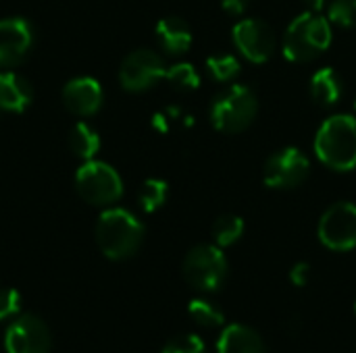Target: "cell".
Here are the masks:
<instances>
[{
	"label": "cell",
	"instance_id": "cell-1",
	"mask_svg": "<svg viewBox=\"0 0 356 353\" xmlns=\"http://www.w3.org/2000/svg\"><path fill=\"white\" fill-rule=\"evenodd\" d=\"M315 154L332 171L356 169V119L350 114L330 117L315 135Z\"/></svg>",
	"mask_w": 356,
	"mask_h": 353
},
{
	"label": "cell",
	"instance_id": "cell-2",
	"mask_svg": "<svg viewBox=\"0 0 356 353\" xmlns=\"http://www.w3.org/2000/svg\"><path fill=\"white\" fill-rule=\"evenodd\" d=\"M144 239L142 223L123 208H108L96 223V243L111 260H125L138 252Z\"/></svg>",
	"mask_w": 356,
	"mask_h": 353
},
{
	"label": "cell",
	"instance_id": "cell-3",
	"mask_svg": "<svg viewBox=\"0 0 356 353\" xmlns=\"http://www.w3.org/2000/svg\"><path fill=\"white\" fill-rule=\"evenodd\" d=\"M332 44L330 21L317 12L298 15L284 35V56L292 62L315 60Z\"/></svg>",
	"mask_w": 356,
	"mask_h": 353
},
{
	"label": "cell",
	"instance_id": "cell-4",
	"mask_svg": "<svg viewBox=\"0 0 356 353\" xmlns=\"http://www.w3.org/2000/svg\"><path fill=\"white\" fill-rule=\"evenodd\" d=\"M259 110L257 96L246 85H229L215 96L211 104V123L217 131L238 133L250 127Z\"/></svg>",
	"mask_w": 356,
	"mask_h": 353
},
{
	"label": "cell",
	"instance_id": "cell-5",
	"mask_svg": "<svg viewBox=\"0 0 356 353\" xmlns=\"http://www.w3.org/2000/svg\"><path fill=\"white\" fill-rule=\"evenodd\" d=\"M77 193L92 206H113L123 196V181L119 173L100 160H86L75 173Z\"/></svg>",
	"mask_w": 356,
	"mask_h": 353
},
{
	"label": "cell",
	"instance_id": "cell-6",
	"mask_svg": "<svg viewBox=\"0 0 356 353\" xmlns=\"http://www.w3.org/2000/svg\"><path fill=\"white\" fill-rule=\"evenodd\" d=\"M184 279L198 291H217L227 279V260L219 246H196L184 260Z\"/></svg>",
	"mask_w": 356,
	"mask_h": 353
},
{
	"label": "cell",
	"instance_id": "cell-7",
	"mask_svg": "<svg viewBox=\"0 0 356 353\" xmlns=\"http://www.w3.org/2000/svg\"><path fill=\"white\" fill-rule=\"evenodd\" d=\"M319 241L334 252H350L356 248V206L338 202L330 206L317 229Z\"/></svg>",
	"mask_w": 356,
	"mask_h": 353
},
{
	"label": "cell",
	"instance_id": "cell-8",
	"mask_svg": "<svg viewBox=\"0 0 356 353\" xmlns=\"http://www.w3.org/2000/svg\"><path fill=\"white\" fill-rule=\"evenodd\" d=\"M167 67L163 58L152 50H136L125 56L119 69V81L127 92H146L161 79H165Z\"/></svg>",
	"mask_w": 356,
	"mask_h": 353
},
{
	"label": "cell",
	"instance_id": "cell-9",
	"mask_svg": "<svg viewBox=\"0 0 356 353\" xmlns=\"http://www.w3.org/2000/svg\"><path fill=\"white\" fill-rule=\"evenodd\" d=\"M309 169L311 162L298 148H284L265 162L263 181L271 189H292L309 177Z\"/></svg>",
	"mask_w": 356,
	"mask_h": 353
},
{
	"label": "cell",
	"instance_id": "cell-10",
	"mask_svg": "<svg viewBox=\"0 0 356 353\" xmlns=\"http://www.w3.org/2000/svg\"><path fill=\"white\" fill-rule=\"evenodd\" d=\"M234 44L250 62H267L275 50V33L261 19H244L234 25Z\"/></svg>",
	"mask_w": 356,
	"mask_h": 353
},
{
	"label": "cell",
	"instance_id": "cell-11",
	"mask_svg": "<svg viewBox=\"0 0 356 353\" xmlns=\"http://www.w3.org/2000/svg\"><path fill=\"white\" fill-rule=\"evenodd\" d=\"M6 353H48L50 331L38 316L25 314L15 318L4 335Z\"/></svg>",
	"mask_w": 356,
	"mask_h": 353
},
{
	"label": "cell",
	"instance_id": "cell-12",
	"mask_svg": "<svg viewBox=\"0 0 356 353\" xmlns=\"http://www.w3.org/2000/svg\"><path fill=\"white\" fill-rule=\"evenodd\" d=\"M33 42L31 25L21 17L0 21V69L19 64Z\"/></svg>",
	"mask_w": 356,
	"mask_h": 353
},
{
	"label": "cell",
	"instance_id": "cell-13",
	"mask_svg": "<svg viewBox=\"0 0 356 353\" xmlns=\"http://www.w3.org/2000/svg\"><path fill=\"white\" fill-rule=\"evenodd\" d=\"M63 104L77 117H92L102 106V87L92 77H75L63 89Z\"/></svg>",
	"mask_w": 356,
	"mask_h": 353
},
{
	"label": "cell",
	"instance_id": "cell-14",
	"mask_svg": "<svg viewBox=\"0 0 356 353\" xmlns=\"http://www.w3.org/2000/svg\"><path fill=\"white\" fill-rule=\"evenodd\" d=\"M217 353H267V345L254 329L229 325L217 341Z\"/></svg>",
	"mask_w": 356,
	"mask_h": 353
},
{
	"label": "cell",
	"instance_id": "cell-15",
	"mask_svg": "<svg viewBox=\"0 0 356 353\" xmlns=\"http://www.w3.org/2000/svg\"><path fill=\"white\" fill-rule=\"evenodd\" d=\"M33 92L27 79L13 71L0 73V110L4 112H23L31 104Z\"/></svg>",
	"mask_w": 356,
	"mask_h": 353
},
{
	"label": "cell",
	"instance_id": "cell-16",
	"mask_svg": "<svg viewBox=\"0 0 356 353\" xmlns=\"http://www.w3.org/2000/svg\"><path fill=\"white\" fill-rule=\"evenodd\" d=\"M154 31H156L159 46L167 54L177 56V54L188 52V48L192 46V29L179 17H165V19H161Z\"/></svg>",
	"mask_w": 356,
	"mask_h": 353
},
{
	"label": "cell",
	"instance_id": "cell-17",
	"mask_svg": "<svg viewBox=\"0 0 356 353\" xmlns=\"http://www.w3.org/2000/svg\"><path fill=\"white\" fill-rule=\"evenodd\" d=\"M311 96L319 106H334L342 96V79L332 67L319 69L311 77Z\"/></svg>",
	"mask_w": 356,
	"mask_h": 353
},
{
	"label": "cell",
	"instance_id": "cell-18",
	"mask_svg": "<svg viewBox=\"0 0 356 353\" xmlns=\"http://www.w3.org/2000/svg\"><path fill=\"white\" fill-rule=\"evenodd\" d=\"M69 148L81 160H94L100 150V137L88 123H77L69 133Z\"/></svg>",
	"mask_w": 356,
	"mask_h": 353
},
{
	"label": "cell",
	"instance_id": "cell-19",
	"mask_svg": "<svg viewBox=\"0 0 356 353\" xmlns=\"http://www.w3.org/2000/svg\"><path fill=\"white\" fill-rule=\"evenodd\" d=\"M244 233V221L236 214H223L213 225V239L219 248L234 246Z\"/></svg>",
	"mask_w": 356,
	"mask_h": 353
},
{
	"label": "cell",
	"instance_id": "cell-20",
	"mask_svg": "<svg viewBox=\"0 0 356 353\" xmlns=\"http://www.w3.org/2000/svg\"><path fill=\"white\" fill-rule=\"evenodd\" d=\"M190 318L202 329H219L225 322L223 312L209 300H192L188 306Z\"/></svg>",
	"mask_w": 356,
	"mask_h": 353
},
{
	"label": "cell",
	"instance_id": "cell-21",
	"mask_svg": "<svg viewBox=\"0 0 356 353\" xmlns=\"http://www.w3.org/2000/svg\"><path fill=\"white\" fill-rule=\"evenodd\" d=\"M240 60L232 54H215L207 58L209 75L219 83H229L240 75Z\"/></svg>",
	"mask_w": 356,
	"mask_h": 353
},
{
	"label": "cell",
	"instance_id": "cell-22",
	"mask_svg": "<svg viewBox=\"0 0 356 353\" xmlns=\"http://www.w3.org/2000/svg\"><path fill=\"white\" fill-rule=\"evenodd\" d=\"M167 193H169V187L163 179H148L142 189H140V196H138V202H140V208L144 212H156L165 202H167Z\"/></svg>",
	"mask_w": 356,
	"mask_h": 353
},
{
	"label": "cell",
	"instance_id": "cell-23",
	"mask_svg": "<svg viewBox=\"0 0 356 353\" xmlns=\"http://www.w3.org/2000/svg\"><path fill=\"white\" fill-rule=\"evenodd\" d=\"M165 79L177 89V92H190L196 89L200 85V75L196 73V69L190 62H179L173 64L171 69H167Z\"/></svg>",
	"mask_w": 356,
	"mask_h": 353
},
{
	"label": "cell",
	"instance_id": "cell-24",
	"mask_svg": "<svg viewBox=\"0 0 356 353\" xmlns=\"http://www.w3.org/2000/svg\"><path fill=\"white\" fill-rule=\"evenodd\" d=\"M327 15L340 27H356V0H332Z\"/></svg>",
	"mask_w": 356,
	"mask_h": 353
},
{
	"label": "cell",
	"instance_id": "cell-25",
	"mask_svg": "<svg viewBox=\"0 0 356 353\" xmlns=\"http://www.w3.org/2000/svg\"><path fill=\"white\" fill-rule=\"evenodd\" d=\"M163 353H207V345L198 335H179L173 337L165 347Z\"/></svg>",
	"mask_w": 356,
	"mask_h": 353
},
{
	"label": "cell",
	"instance_id": "cell-26",
	"mask_svg": "<svg viewBox=\"0 0 356 353\" xmlns=\"http://www.w3.org/2000/svg\"><path fill=\"white\" fill-rule=\"evenodd\" d=\"M21 312V295L17 289H0V322Z\"/></svg>",
	"mask_w": 356,
	"mask_h": 353
},
{
	"label": "cell",
	"instance_id": "cell-27",
	"mask_svg": "<svg viewBox=\"0 0 356 353\" xmlns=\"http://www.w3.org/2000/svg\"><path fill=\"white\" fill-rule=\"evenodd\" d=\"M311 279V266L307 262H298L292 266L290 270V281L296 285V287H305Z\"/></svg>",
	"mask_w": 356,
	"mask_h": 353
},
{
	"label": "cell",
	"instance_id": "cell-28",
	"mask_svg": "<svg viewBox=\"0 0 356 353\" xmlns=\"http://www.w3.org/2000/svg\"><path fill=\"white\" fill-rule=\"evenodd\" d=\"M250 0H221V6L229 12V15H242L248 8Z\"/></svg>",
	"mask_w": 356,
	"mask_h": 353
},
{
	"label": "cell",
	"instance_id": "cell-29",
	"mask_svg": "<svg viewBox=\"0 0 356 353\" xmlns=\"http://www.w3.org/2000/svg\"><path fill=\"white\" fill-rule=\"evenodd\" d=\"M325 2H327V0H305V4L311 8V12H319V10L325 6Z\"/></svg>",
	"mask_w": 356,
	"mask_h": 353
},
{
	"label": "cell",
	"instance_id": "cell-30",
	"mask_svg": "<svg viewBox=\"0 0 356 353\" xmlns=\"http://www.w3.org/2000/svg\"><path fill=\"white\" fill-rule=\"evenodd\" d=\"M355 310H356V306H355Z\"/></svg>",
	"mask_w": 356,
	"mask_h": 353
}]
</instances>
